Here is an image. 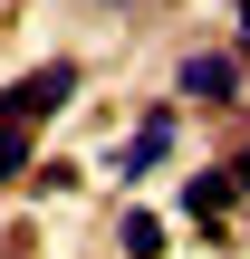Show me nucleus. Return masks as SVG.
Instances as JSON below:
<instances>
[{
    "mask_svg": "<svg viewBox=\"0 0 250 259\" xmlns=\"http://www.w3.org/2000/svg\"><path fill=\"white\" fill-rule=\"evenodd\" d=\"M77 87H87V67H77V58H48V67H29V77L0 96V115H19V125H48L58 106H77Z\"/></svg>",
    "mask_w": 250,
    "mask_h": 259,
    "instance_id": "nucleus-1",
    "label": "nucleus"
},
{
    "mask_svg": "<svg viewBox=\"0 0 250 259\" xmlns=\"http://www.w3.org/2000/svg\"><path fill=\"white\" fill-rule=\"evenodd\" d=\"M173 87H183L193 106H231V96H241V58H231V48H193Z\"/></svg>",
    "mask_w": 250,
    "mask_h": 259,
    "instance_id": "nucleus-2",
    "label": "nucleus"
},
{
    "mask_svg": "<svg viewBox=\"0 0 250 259\" xmlns=\"http://www.w3.org/2000/svg\"><path fill=\"white\" fill-rule=\"evenodd\" d=\"M164 154H173V115H164V106H154V115H145V125H135V135H125V154H116V173H125V183H135V173H154V163H164Z\"/></svg>",
    "mask_w": 250,
    "mask_h": 259,
    "instance_id": "nucleus-3",
    "label": "nucleus"
},
{
    "mask_svg": "<svg viewBox=\"0 0 250 259\" xmlns=\"http://www.w3.org/2000/svg\"><path fill=\"white\" fill-rule=\"evenodd\" d=\"M231 192H241V183H231V163H222V173H183V211H193L202 231L231 211Z\"/></svg>",
    "mask_w": 250,
    "mask_h": 259,
    "instance_id": "nucleus-4",
    "label": "nucleus"
},
{
    "mask_svg": "<svg viewBox=\"0 0 250 259\" xmlns=\"http://www.w3.org/2000/svg\"><path fill=\"white\" fill-rule=\"evenodd\" d=\"M116 250L125 259H154L164 250V221H154V211H125V221H116Z\"/></svg>",
    "mask_w": 250,
    "mask_h": 259,
    "instance_id": "nucleus-5",
    "label": "nucleus"
},
{
    "mask_svg": "<svg viewBox=\"0 0 250 259\" xmlns=\"http://www.w3.org/2000/svg\"><path fill=\"white\" fill-rule=\"evenodd\" d=\"M19 173H29V125L0 115V183H19Z\"/></svg>",
    "mask_w": 250,
    "mask_h": 259,
    "instance_id": "nucleus-6",
    "label": "nucleus"
},
{
    "mask_svg": "<svg viewBox=\"0 0 250 259\" xmlns=\"http://www.w3.org/2000/svg\"><path fill=\"white\" fill-rule=\"evenodd\" d=\"M231 183H241V202H250V144H241V154H231Z\"/></svg>",
    "mask_w": 250,
    "mask_h": 259,
    "instance_id": "nucleus-7",
    "label": "nucleus"
},
{
    "mask_svg": "<svg viewBox=\"0 0 250 259\" xmlns=\"http://www.w3.org/2000/svg\"><path fill=\"white\" fill-rule=\"evenodd\" d=\"M231 19H241V48H250V0H231Z\"/></svg>",
    "mask_w": 250,
    "mask_h": 259,
    "instance_id": "nucleus-8",
    "label": "nucleus"
}]
</instances>
